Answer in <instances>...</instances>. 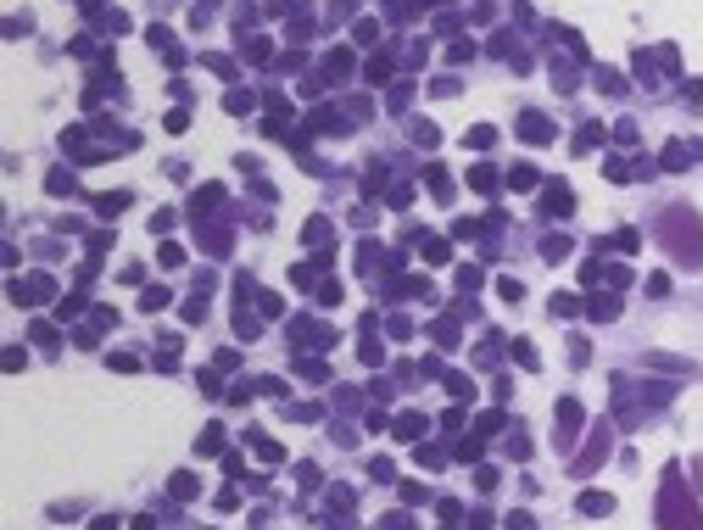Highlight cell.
Wrapping results in <instances>:
<instances>
[{"label": "cell", "instance_id": "1", "mask_svg": "<svg viewBox=\"0 0 703 530\" xmlns=\"http://www.w3.org/2000/svg\"><path fill=\"white\" fill-rule=\"evenodd\" d=\"M658 234H665V246H670V252H676L681 263H703V229H698V224H692V218H687L681 207L670 213V224L658 229Z\"/></svg>", "mask_w": 703, "mask_h": 530}, {"label": "cell", "instance_id": "2", "mask_svg": "<svg viewBox=\"0 0 703 530\" xmlns=\"http://www.w3.org/2000/svg\"><path fill=\"white\" fill-rule=\"evenodd\" d=\"M519 134H525L530 145H547V140H553V123H547L542 112H519Z\"/></svg>", "mask_w": 703, "mask_h": 530}, {"label": "cell", "instance_id": "3", "mask_svg": "<svg viewBox=\"0 0 703 530\" xmlns=\"http://www.w3.org/2000/svg\"><path fill=\"white\" fill-rule=\"evenodd\" d=\"M575 430H581V407L564 402L558 407V446H575Z\"/></svg>", "mask_w": 703, "mask_h": 530}, {"label": "cell", "instance_id": "4", "mask_svg": "<svg viewBox=\"0 0 703 530\" xmlns=\"http://www.w3.org/2000/svg\"><path fill=\"white\" fill-rule=\"evenodd\" d=\"M586 318H592V324H614V318H619V296H592V302H586Z\"/></svg>", "mask_w": 703, "mask_h": 530}, {"label": "cell", "instance_id": "5", "mask_svg": "<svg viewBox=\"0 0 703 530\" xmlns=\"http://www.w3.org/2000/svg\"><path fill=\"white\" fill-rule=\"evenodd\" d=\"M569 207H575V195H569L564 184H553V190L542 195V213H553V218H558V213H569Z\"/></svg>", "mask_w": 703, "mask_h": 530}, {"label": "cell", "instance_id": "6", "mask_svg": "<svg viewBox=\"0 0 703 530\" xmlns=\"http://www.w3.org/2000/svg\"><path fill=\"white\" fill-rule=\"evenodd\" d=\"M508 184H514V190H536V184H542V173H536L530 162H514V168H508Z\"/></svg>", "mask_w": 703, "mask_h": 530}, {"label": "cell", "instance_id": "7", "mask_svg": "<svg viewBox=\"0 0 703 530\" xmlns=\"http://www.w3.org/2000/svg\"><path fill=\"white\" fill-rule=\"evenodd\" d=\"M491 140H497V129H491V123H475V129L464 134V145H469V151H491Z\"/></svg>", "mask_w": 703, "mask_h": 530}, {"label": "cell", "instance_id": "8", "mask_svg": "<svg viewBox=\"0 0 703 530\" xmlns=\"http://www.w3.org/2000/svg\"><path fill=\"white\" fill-rule=\"evenodd\" d=\"M28 341H39V346H45V352H56V346H62V335L51 330V324H45V318H39V324H28Z\"/></svg>", "mask_w": 703, "mask_h": 530}, {"label": "cell", "instance_id": "9", "mask_svg": "<svg viewBox=\"0 0 703 530\" xmlns=\"http://www.w3.org/2000/svg\"><path fill=\"white\" fill-rule=\"evenodd\" d=\"M581 514H592V519H597V514H614V497H608V492H586V497H581Z\"/></svg>", "mask_w": 703, "mask_h": 530}, {"label": "cell", "instance_id": "10", "mask_svg": "<svg viewBox=\"0 0 703 530\" xmlns=\"http://www.w3.org/2000/svg\"><path fill=\"white\" fill-rule=\"evenodd\" d=\"M469 184H475L480 195H491V190H497V168H486V162H480V168H469Z\"/></svg>", "mask_w": 703, "mask_h": 530}, {"label": "cell", "instance_id": "11", "mask_svg": "<svg viewBox=\"0 0 703 530\" xmlns=\"http://www.w3.org/2000/svg\"><path fill=\"white\" fill-rule=\"evenodd\" d=\"M597 84H603V95H625V90H631L625 73H608V67H597Z\"/></svg>", "mask_w": 703, "mask_h": 530}, {"label": "cell", "instance_id": "12", "mask_svg": "<svg viewBox=\"0 0 703 530\" xmlns=\"http://www.w3.org/2000/svg\"><path fill=\"white\" fill-rule=\"evenodd\" d=\"M218 446H224V430H218V424H206V430L195 435V453H201V458H206V453H218Z\"/></svg>", "mask_w": 703, "mask_h": 530}, {"label": "cell", "instance_id": "13", "mask_svg": "<svg viewBox=\"0 0 703 530\" xmlns=\"http://www.w3.org/2000/svg\"><path fill=\"white\" fill-rule=\"evenodd\" d=\"M123 207H129V195H123V190H112V195H101V201H95V213H101V218H117Z\"/></svg>", "mask_w": 703, "mask_h": 530}, {"label": "cell", "instance_id": "14", "mask_svg": "<svg viewBox=\"0 0 703 530\" xmlns=\"http://www.w3.org/2000/svg\"><path fill=\"white\" fill-rule=\"evenodd\" d=\"M430 195L436 201H452V173L446 168H430Z\"/></svg>", "mask_w": 703, "mask_h": 530}, {"label": "cell", "instance_id": "15", "mask_svg": "<svg viewBox=\"0 0 703 530\" xmlns=\"http://www.w3.org/2000/svg\"><path fill=\"white\" fill-rule=\"evenodd\" d=\"M168 302H174V296H168V285H151V291L140 296V307H145V313H156V307H168Z\"/></svg>", "mask_w": 703, "mask_h": 530}, {"label": "cell", "instance_id": "16", "mask_svg": "<svg viewBox=\"0 0 703 530\" xmlns=\"http://www.w3.org/2000/svg\"><path fill=\"white\" fill-rule=\"evenodd\" d=\"M78 313H84V296H62V302H56V318H62V324H73Z\"/></svg>", "mask_w": 703, "mask_h": 530}, {"label": "cell", "instance_id": "17", "mask_svg": "<svg viewBox=\"0 0 703 530\" xmlns=\"http://www.w3.org/2000/svg\"><path fill=\"white\" fill-rule=\"evenodd\" d=\"M564 252H569V240H564V234H547V240H542V257H547V263H558Z\"/></svg>", "mask_w": 703, "mask_h": 530}, {"label": "cell", "instance_id": "18", "mask_svg": "<svg viewBox=\"0 0 703 530\" xmlns=\"http://www.w3.org/2000/svg\"><path fill=\"white\" fill-rule=\"evenodd\" d=\"M553 313H558V318H575V313H581V296H564V291H558V296H553Z\"/></svg>", "mask_w": 703, "mask_h": 530}, {"label": "cell", "instance_id": "19", "mask_svg": "<svg viewBox=\"0 0 703 530\" xmlns=\"http://www.w3.org/2000/svg\"><path fill=\"white\" fill-rule=\"evenodd\" d=\"M430 335H436L441 346H452V341H458V318H441V324H436V330H430Z\"/></svg>", "mask_w": 703, "mask_h": 530}, {"label": "cell", "instance_id": "20", "mask_svg": "<svg viewBox=\"0 0 703 530\" xmlns=\"http://www.w3.org/2000/svg\"><path fill=\"white\" fill-rule=\"evenodd\" d=\"M67 190H78V179H73L67 168H56V173H51V195H67Z\"/></svg>", "mask_w": 703, "mask_h": 530}, {"label": "cell", "instance_id": "21", "mask_svg": "<svg viewBox=\"0 0 703 530\" xmlns=\"http://www.w3.org/2000/svg\"><path fill=\"white\" fill-rule=\"evenodd\" d=\"M419 430H425V419H419V413H407V419H396V435H402V441H413Z\"/></svg>", "mask_w": 703, "mask_h": 530}, {"label": "cell", "instance_id": "22", "mask_svg": "<svg viewBox=\"0 0 703 530\" xmlns=\"http://www.w3.org/2000/svg\"><path fill=\"white\" fill-rule=\"evenodd\" d=\"M174 497H179V503L195 497V474H174Z\"/></svg>", "mask_w": 703, "mask_h": 530}, {"label": "cell", "instance_id": "23", "mask_svg": "<svg viewBox=\"0 0 703 530\" xmlns=\"http://www.w3.org/2000/svg\"><path fill=\"white\" fill-rule=\"evenodd\" d=\"M184 263V246H174V240H162V268H179Z\"/></svg>", "mask_w": 703, "mask_h": 530}, {"label": "cell", "instance_id": "24", "mask_svg": "<svg viewBox=\"0 0 703 530\" xmlns=\"http://www.w3.org/2000/svg\"><path fill=\"white\" fill-rule=\"evenodd\" d=\"M446 391H452V396H475V380H464V374H446Z\"/></svg>", "mask_w": 703, "mask_h": 530}, {"label": "cell", "instance_id": "25", "mask_svg": "<svg viewBox=\"0 0 703 530\" xmlns=\"http://www.w3.org/2000/svg\"><path fill=\"white\" fill-rule=\"evenodd\" d=\"M413 140H419V145H436L441 129H436V123H413Z\"/></svg>", "mask_w": 703, "mask_h": 530}, {"label": "cell", "instance_id": "26", "mask_svg": "<svg viewBox=\"0 0 703 530\" xmlns=\"http://www.w3.org/2000/svg\"><path fill=\"white\" fill-rule=\"evenodd\" d=\"M324 240H329V224L313 218V224H307V246H324Z\"/></svg>", "mask_w": 703, "mask_h": 530}, {"label": "cell", "instance_id": "27", "mask_svg": "<svg viewBox=\"0 0 703 530\" xmlns=\"http://www.w3.org/2000/svg\"><path fill=\"white\" fill-rule=\"evenodd\" d=\"M514 357L525 363V369H536V363H542V357H536V346H530V341H514Z\"/></svg>", "mask_w": 703, "mask_h": 530}, {"label": "cell", "instance_id": "28", "mask_svg": "<svg viewBox=\"0 0 703 530\" xmlns=\"http://www.w3.org/2000/svg\"><path fill=\"white\" fill-rule=\"evenodd\" d=\"M246 62H268V39H246Z\"/></svg>", "mask_w": 703, "mask_h": 530}, {"label": "cell", "instance_id": "29", "mask_svg": "<svg viewBox=\"0 0 703 530\" xmlns=\"http://www.w3.org/2000/svg\"><path fill=\"white\" fill-rule=\"evenodd\" d=\"M497 296H503V302H519V296H525V285H519V279H503V285H497Z\"/></svg>", "mask_w": 703, "mask_h": 530}, {"label": "cell", "instance_id": "30", "mask_svg": "<svg viewBox=\"0 0 703 530\" xmlns=\"http://www.w3.org/2000/svg\"><path fill=\"white\" fill-rule=\"evenodd\" d=\"M425 263H446V240H425Z\"/></svg>", "mask_w": 703, "mask_h": 530}, {"label": "cell", "instance_id": "31", "mask_svg": "<svg viewBox=\"0 0 703 530\" xmlns=\"http://www.w3.org/2000/svg\"><path fill=\"white\" fill-rule=\"evenodd\" d=\"M597 140H603V129H597V123H586V129H581V140H575V145H581V151H592Z\"/></svg>", "mask_w": 703, "mask_h": 530}, {"label": "cell", "instance_id": "32", "mask_svg": "<svg viewBox=\"0 0 703 530\" xmlns=\"http://www.w3.org/2000/svg\"><path fill=\"white\" fill-rule=\"evenodd\" d=\"M374 34H380V23H357V28H352V39H357V45H368Z\"/></svg>", "mask_w": 703, "mask_h": 530}, {"label": "cell", "instance_id": "33", "mask_svg": "<svg viewBox=\"0 0 703 530\" xmlns=\"http://www.w3.org/2000/svg\"><path fill=\"white\" fill-rule=\"evenodd\" d=\"M218 369H224V374H229V369H240V352H235V346H224V352H218Z\"/></svg>", "mask_w": 703, "mask_h": 530}, {"label": "cell", "instance_id": "34", "mask_svg": "<svg viewBox=\"0 0 703 530\" xmlns=\"http://www.w3.org/2000/svg\"><path fill=\"white\" fill-rule=\"evenodd\" d=\"M508 530H536V519L530 514H508Z\"/></svg>", "mask_w": 703, "mask_h": 530}]
</instances>
